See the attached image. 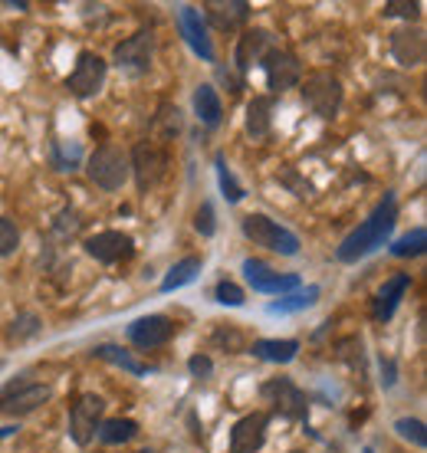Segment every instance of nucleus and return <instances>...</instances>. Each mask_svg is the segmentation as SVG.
I'll use <instances>...</instances> for the list:
<instances>
[{
  "label": "nucleus",
  "mask_w": 427,
  "mask_h": 453,
  "mask_svg": "<svg viewBox=\"0 0 427 453\" xmlns=\"http://www.w3.org/2000/svg\"><path fill=\"white\" fill-rule=\"evenodd\" d=\"M79 145H69V148H63V142H57V168L59 171H73L79 165Z\"/></svg>",
  "instance_id": "39"
},
{
  "label": "nucleus",
  "mask_w": 427,
  "mask_h": 453,
  "mask_svg": "<svg viewBox=\"0 0 427 453\" xmlns=\"http://www.w3.org/2000/svg\"><path fill=\"white\" fill-rule=\"evenodd\" d=\"M267 427H270V418L263 411L244 414L230 427V453H257L267 443Z\"/></svg>",
  "instance_id": "15"
},
{
  "label": "nucleus",
  "mask_w": 427,
  "mask_h": 453,
  "mask_svg": "<svg viewBox=\"0 0 427 453\" xmlns=\"http://www.w3.org/2000/svg\"><path fill=\"white\" fill-rule=\"evenodd\" d=\"M92 355H96V358H102V362L115 365V368H122V372H128V374H148L145 362H138L132 351H125L122 345H113V342L96 345V349H92Z\"/></svg>",
  "instance_id": "24"
},
{
  "label": "nucleus",
  "mask_w": 427,
  "mask_h": 453,
  "mask_svg": "<svg viewBox=\"0 0 427 453\" xmlns=\"http://www.w3.org/2000/svg\"><path fill=\"white\" fill-rule=\"evenodd\" d=\"M394 220H398V201H394V194H384L382 201H378V207L369 214V220L355 226L349 237L338 243L336 257L342 263H359L361 257L375 253L378 247L388 243V237H392V230H394Z\"/></svg>",
  "instance_id": "1"
},
{
  "label": "nucleus",
  "mask_w": 427,
  "mask_h": 453,
  "mask_svg": "<svg viewBox=\"0 0 427 453\" xmlns=\"http://www.w3.org/2000/svg\"><path fill=\"white\" fill-rule=\"evenodd\" d=\"M155 125L165 132V138H175L181 132V112H178V105H161L158 109V119Z\"/></svg>",
  "instance_id": "35"
},
{
  "label": "nucleus",
  "mask_w": 427,
  "mask_h": 453,
  "mask_svg": "<svg viewBox=\"0 0 427 453\" xmlns=\"http://www.w3.org/2000/svg\"><path fill=\"white\" fill-rule=\"evenodd\" d=\"M382 374H384L382 385H384V388H392V385H394V362H384V358H382Z\"/></svg>",
  "instance_id": "42"
},
{
  "label": "nucleus",
  "mask_w": 427,
  "mask_h": 453,
  "mask_svg": "<svg viewBox=\"0 0 427 453\" xmlns=\"http://www.w3.org/2000/svg\"><path fill=\"white\" fill-rule=\"evenodd\" d=\"M408 289H411V273H394L392 280L375 293V299H371V319L375 322H388L394 316L398 303L405 299Z\"/></svg>",
  "instance_id": "19"
},
{
  "label": "nucleus",
  "mask_w": 427,
  "mask_h": 453,
  "mask_svg": "<svg viewBox=\"0 0 427 453\" xmlns=\"http://www.w3.org/2000/svg\"><path fill=\"white\" fill-rule=\"evenodd\" d=\"M276 178H280V181L286 184V188H290V191L296 194V197H309V194H313V184L303 181V178H299V174H296V171H292V168L280 171Z\"/></svg>",
  "instance_id": "38"
},
{
  "label": "nucleus",
  "mask_w": 427,
  "mask_h": 453,
  "mask_svg": "<svg viewBox=\"0 0 427 453\" xmlns=\"http://www.w3.org/2000/svg\"><path fill=\"white\" fill-rule=\"evenodd\" d=\"M102 411H105V401L99 395H82L69 411V437L76 447H89L96 441V431L102 424Z\"/></svg>",
  "instance_id": "8"
},
{
  "label": "nucleus",
  "mask_w": 427,
  "mask_h": 453,
  "mask_svg": "<svg viewBox=\"0 0 427 453\" xmlns=\"http://www.w3.org/2000/svg\"><path fill=\"white\" fill-rule=\"evenodd\" d=\"M17 247H20V226L11 217H0V260L17 253Z\"/></svg>",
  "instance_id": "32"
},
{
  "label": "nucleus",
  "mask_w": 427,
  "mask_h": 453,
  "mask_svg": "<svg viewBox=\"0 0 427 453\" xmlns=\"http://www.w3.org/2000/svg\"><path fill=\"white\" fill-rule=\"evenodd\" d=\"M427 247V230L424 226H415V230H408L405 237H398L392 243V257L398 260H408V257H421Z\"/></svg>",
  "instance_id": "28"
},
{
  "label": "nucleus",
  "mask_w": 427,
  "mask_h": 453,
  "mask_svg": "<svg viewBox=\"0 0 427 453\" xmlns=\"http://www.w3.org/2000/svg\"><path fill=\"white\" fill-rule=\"evenodd\" d=\"M292 453H303V450H292Z\"/></svg>",
  "instance_id": "46"
},
{
  "label": "nucleus",
  "mask_w": 427,
  "mask_h": 453,
  "mask_svg": "<svg viewBox=\"0 0 427 453\" xmlns=\"http://www.w3.org/2000/svg\"><path fill=\"white\" fill-rule=\"evenodd\" d=\"M394 431H398V437L408 443H415L417 450H424L427 447V427H424V420H417V418H398L394 420Z\"/></svg>",
  "instance_id": "31"
},
{
  "label": "nucleus",
  "mask_w": 427,
  "mask_h": 453,
  "mask_svg": "<svg viewBox=\"0 0 427 453\" xmlns=\"http://www.w3.org/2000/svg\"><path fill=\"white\" fill-rule=\"evenodd\" d=\"M188 372H191L194 378H211L214 362L207 358V355H191V358H188Z\"/></svg>",
  "instance_id": "40"
},
{
  "label": "nucleus",
  "mask_w": 427,
  "mask_h": 453,
  "mask_svg": "<svg viewBox=\"0 0 427 453\" xmlns=\"http://www.w3.org/2000/svg\"><path fill=\"white\" fill-rule=\"evenodd\" d=\"M82 247H86V253H89L92 260L113 266V263H122L136 253V240L128 237V234H122V230H102V234L86 237Z\"/></svg>",
  "instance_id": "14"
},
{
  "label": "nucleus",
  "mask_w": 427,
  "mask_h": 453,
  "mask_svg": "<svg viewBox=\"0 0 427 453\" xmlns=\"http://www.w3.org/2000/svg\"><path fill=\"white\" fill-rule=\"evenodd\" d=\"M240 230L253 247H267L270 253H280V257H296L303 247L290 226H283L280 220H273L267 214H247L240 220Z\"/></svg>",
  "instance_id": "3"
},
{
  "label": "nucleus",
  "mask_w": 427,
  "mask_h": 453,
  "mask_svg": "<svg viewBox=\"0 0 427 453\" xmlns=\"http://www.w3.org/2000/svg\"><path fill=\"white\" fill-rule=\"evenodd\" d=\"M194 230H198L201 237H214V234H217V217H214L211 201H204V204L194 211Z\"/></svg>",
  "instance_id": "36"
},
{
  "label": "nucleus",
  "mask_w": 427,
  "mask_h": 453,
  "mask_svg": "<svg viewBox=\"0 0 427 453\" xmlns=\"http://www.w3.org/2000/svg\"><path fill=\"white\" fill-rule=\"evenodd\" d=\"M194 115H198V122L207 125V128H217L221 119H224V105H221V96L214 86L201 82L198 89H194Z\"/></svg>",
  "instance_id": "22"
},
{
  "label": "nucleus",
  "mask_w": 427,
  "mask_h": 453,
  "mask_svg": "<svg viewBox=\"0 0 427 453\" xmlns=\"http://www.w3.org/2000/svg\"><path fill=\"white\" fill-rule=\"evenodd\" d=\"M273 132V99L270 96H253L247 103V135L253 142H267Z\"/></svg>",
  "instance_id": "21"
},
{
  "label": "nucleus",
  "mask_w": 427,
  "mask_h": 453,
  "mask_svg": "<svg viewBox=\"0 0 427 453\" xmlns=\"http://www.w3.org/2000/svg\"><path fill=\"white\" fill-rule=\"evenodd\" d=\"M361 453H375V450H371V447H365V450H361Z\"/></svg>",
  "instance_id": "44"
},
{
  "label": "nucleus",
  "mask_w": 427,
  "mask_h": 453,
  "mask_svg": "<svg viewBox=\"0 0 427 453\" xmlns=\"http://www.w3.org/2000/svg\"><path fill=\"white\" fill-rule=\"evenodd\" d=\"M263 76H267V86H270L273 96H280V92L292 89V86H299L303 82V63L292 57L290 50H270L267 57H263Z\"/></svg>",
  "instance_id": "9"
},
{
  "label": "nucleus",
  "mask_w": 427,
  "mask_h": 453,
  "mask_svg": "<svg viewBox=\"0 0 427 453\" xmlns=\"http://www.w3.org/2000/svg\"><path fill=\"white\" fill-rule=\"evenodd\" d=\"M136 434H138V424L132 418H109L99 424L96 437H99L102 443H128Z\"/></svg>",
  "instance_id": "27"
},
{
  "label": "nucleus",
  "mask_w": 427,
  "mask_h": 453,
  "mask_svg": "<svg viewBox=\"0 0 427 453\" xmlns=\"http://www.w3.org/2000/svg\"><path fill=\"white\" fill-rule=\"evenodd\" d=\"M421 13V4H408V0H388L384 4V17H401V20H415Z\"/></svg>",
  "instance_id": "37"
},
{
  "label": "nucleus",
  "mask_w": 427,
  "mask_h": 453,
  "mask_svg": "<svg viewBox=\"0 0 427 453\" xmlns=\"http://www.w3.org/2000/svg\"><path fill=\"white\" fill-rule=\"evenodd\" d=\"M336 355L342 362H349L359 374H365V349H361L359 335H349V339H338L336 342Z\"/></svg>",
  "instance_id": "30"
},
{
  "label": "nucleus",
  "mask_w": 427,
  "mask_h": 453,
  "mask_svg": "<svg viewBox=\"0 0 427 453\" xmlns=\"http://www.w3.org/2000/svg\"><path fill=\"white\" fill-rule=\"evenodd\" d=\"M125 335L136 349H161V345H168L178 335V322L155 312V316H142L136 322H128Z\"/></svg>",
  "instance_id": "11"
},
{
  "label": "nucleus",
  "mask_w": 427,
  "mask_h": 453,
  "mask_svg": "<svg viewBox=\"0 0 427 453\" xmlns=\"http://www.w3.org/2000/svg\"><path fill=\"white\" fill-rule=\"evenodd\" d=\"M151 59H155V36L148 34V30H138L136 36L122 40L113 53L115 66L125 69V73H136V76L151 69Z\"/></svg>",
  "instance_id": "12"
},
{
  "label": "nucleus",
  "mask_w": 427,
  "mask_h": 453,
  "mask_svg": "<svg viewBox=\"0 0 427 453\" xmlns=\"http://www.w3.org/2000/svg\"><path fill=\"white\" fill-rule=\"evenodd\" d=\"M50 385H30V381H13V385L4 388V395H0V414H7V418H27V414H34L36 408H43L46 401H50Z\"/></svg>",
  "instance_id": "10"
},
{
  "label": "nucleus",
  "mask_w": 427,
  "mask_h": 453,
  "mask_svg": "<svg viewBox=\"0 0 427 453\" xmlns=\"http://www.w3.org/2000/svg\"><path fill=\"white\" fill-rule=\"evenodd\" d=\"M86 174L89 181L102 191H122L125 181L132 178V165H128V151L119 145H99L86 158Z\"/></svg>",
  "instance_id": "2"
},
{
  "label": "nucleus",
  "mask_w": 427,
  "mask_h": 453,
  "mask_svg": "<svg viewBox=\"0 0 427 453\" xmlns=\"http://www.w3.org/2000/svg\"><path fill=\"white\" fill-rule=\"evenodd\" d=\"M276 50V40H273L270 30H263V27H253V30H244L240 40H237V50H234V63L240 73H250L253 66L263 63V57Z\"/></svg>",
  "instance_id": "16"
},
{
  "label": "nucleus",
  "mask_w": 427,
  "mask_h": 453,
  "mask_svg": "<svg viewBox=\"0 0 427 453\" xmlns=\"http://www.w3.org/2000/svg\"><path fill=\"white\" fill-rule=\"evenodd\" d=\"M20 431V427H13V424H7V427H0V441H7V437H11V434H17Z\"/></svg>",
  "instance_id": "43"
},
{
  "label": "nucleus",
  "mask_w": 427,
  "mask_h": 453,
  "mask_svg": "<svg viewBox=\"0 0 427 453\" xmlns=\"http://www.w3.org/2000/svg\"><path fill=\"white\" fill-rule=\"evenodd\" d=\"M392 57L401 63V66H421L427 57V40H424V30L421 27H401V30H394L392 40Z\"/></svg>",
  "instance_id": "18"
},
{
  "label": "nucleus",
  "mask_w": 427,
  "mask_h": 453,
  "mask_svg": "<svg viewBox=\"0 0 427 453\" xmlns=\"http://www.w3.org/2000/svg\"><path fill=\"white\" fill-rule=\"evenodd\" d=\"M250 351L270 365H290L299 355V342L296 339H257Z\"/></svg>",
  "instance_id": "23"
},
{
  "label": "nucleus",
  "mask_w": 427,
  "mask_h": 453,
  "mask_svg": "<svg viewBox=\"0 0 427 453\" xmlns=\"http://www.w3.org/2000/svg\"><path fill=\"white\" fill-rule=\"evenodd\" d=\"M244 276H247V283L257 293H267V296H286V293H296L303 286L296 273H276L270 263L263 260H244Z\"/></svg>",
  "instance_id": "13"
},
{
  "label": "nucleus",
  "mask_w": 427,
  "mask_h": 453,
  "mask_svg": "<svg viewBox=\"0 0 427 453\" xmlns=\"http://www.w3.org/2000/svg\"><path fill=\"white\" fill-rule=\"evenodd\" d=\"M394 453H401V450H394Z\"/></svg>",
  "instance_id": "47"
},
{
  "label": "nucleus",
  "mask_w": 427,
  "mask_h": 453,
  "mask_svg": "<svg viewBox=\"0 0 427 453\" xmlns=\"http://www.w3.org/2000/svg\"><path fill=\"white\" fill-rule=\"evenodd\" d=\"M105 69L109 63L99 57V53H79L76 59V69L66 76V89L76 96V99H92V96H99L102 86H105Z\"/></svg>",
  "instance_id": "5"
},
{
  "label": "nucleus",
  "mask_w": 427,
  "mask_h": 453,
  "mask_svg": "<svg viewBox=\"0 0 427 453\" xmlns=\"http://www.w3.org/2000/svg\"><path fill=\"white\" fill-rule=\"evenodd\" d=\"M36 332H40V316H36V312H20L11 326V339L27 342V339H34Z\"/></svg>",
  "instance_id": "33"
},
{
  "label": "nucleus",
  "mask_w": 427,
  "mask_h": 453,
  "mask_svg": "<svg viewBox=\"0 0 427 453\" xmlns=\"http://www.w3.org/2000/svg\"><path fill=\"white\" fill-rule=\"evenodd\" d=\"M214 345H230V351H240L244 349V335L234 329H217L214 332Z\"/></svg>",
  "instance_id": "41"
},
{
  "label": "nucleus",
  "mask_w": 427,
  "mask_h": 453,
  "mask_svg": "<svg viewBox=\"0 0 427 453\" xmlns=\"http://www.w3.org/2000/svg\"><path fill=\"white\" fill-rule=\"evenodd\" d=\"M299 89H303V103L306 109L315 115V119H332V115L342 109V80H338L336 73H329V69H315L309 73L303 82H299Z\"/></svg>",
  "instance_id": "4"
},
{
  "label": "nucleus",
  "mask_w": 427,
  "mask_h": 453,
  "mask_svg": "<svg viewBox=\"0 0 427 453\" xmlns=\"http://www.w3.org/2000/svg\"><path fill=\"white\" fill-rule=\"evenodd\" d=\"M138 453H151V450H138Z\"/></svg>",
  "instance_id": "45"
},
{
  "label": "nucleus",
  "mask_w": 427,
  "mask_h": 453,
  "mask_svg": "<svg viewBox=\"0 0 427 453\" xmlns=\"http://www.w3.org/2000/svg\"><path fill=\"white\" fill-rule=\"evenodd\" d=\"M128 165H132V174H136V184L138 191H148V188H155L161 178H165V168H168V155H165V148L155 145V142H138L132 148V155H128Z\"/></svg>",
  "instance_id": "7"
},
{
  "label": "nucleus",
  "mask_w": 427,
  "mask_h": 453,
  "mask_svg": "<svg viewBox=\"0 0 427 453\" xmlns=\"http://www.w3.org/2000/svg\"><path fill=\"white\" fill-rule=\"evenodd\" d=\"M214 299H217L221 306H244V303H247L244 289L237 283H230V280H221V283L214 286Z\"/></svg>",
  "instance_id": "34"
},
{
  "label": "nucleus",
  "mask_w": 427,
  "mask_h": 453,
  "mask_svg": "<svg viewBox=\"0 0 427 453\" xmlns=\"http://www.w3.org/2000/svg\"><path fill=\"white\" fill-rule=\"evenodd\" d=\"M178 27H181L184 43L191 46L204 63H214V43H211V36H207V23H204L201 11H198V7H181Z\"/></svg>",
  "instance_id": "17"
},
{
  "label": "nucleus",
  "mask_w": 427,
  "mask_h": 453,
  "mask_svg": "<svg viewBox=\"0 0 427 453\" xmlns=\"http://www.w3.org/2000/svg\"><path fill=\"white\" fill-rule=\"evenodd\" d=\"M260 397L270 404L276 414L290 420H306V411H309V397L292 385L290 378H270L267 385L260 388Z\"/></svg>",
  "instance_id": "6"
},
{
  "label": "nucleus",
  "mask_w": 427,
  "mask_h": 453,
  "mask_svg": "<svg viewBox=\"0 0 427 453\" xmlns=\"http://www.w3.org/2000/svg\"><path fill=\"white\" fill-rule=\"evenodd\" d=\"M214 168H217V181H221V191H224V197L230 201V204H240L244 201V188H240V181L234 178V171L227 168V161H224V155H217L214 158Z\"/></svg>",
  "instance_id": "29"
},
{
  "label": "nucleus",
  "mask_w": 427,
  "mask_h": 453,
  "mask_svg": "<svg viewBox=\"0 0 427 453\" xmlns=\"http://www.w3.org/2000/svg\"><path fill=\"white\" fill-rule=\"evenodd\" d=\"M204 13H207V20L217 27V30H224V34H234L240 23L250 20V4L247 0H211V4H204Z\"/></svg>",
  "instance_id": "20"
},
{
  "label": "nucleus",
  "mask_w": 427,
  "mask_h": 453,
  "mask_svg": "<svg viewBox=\"0 0 427 453\" xmlns=\"http://www.w3.org/2000/svg\"><path fill=\"white\" fill-rule=\"evenodd\" d=\"M319 293H322L319 286H306V289L286 293V296H280L276 303H270V306H267V312H273V316H286V312H303V309L315 306Z\"/></svg>",
  "instance_id": "25"
},
{
  "label": "nucleus",
  "mask_w": 427,
  "mask_h": 453,
  "mask_svg": "<svg viewBox=\"0 0 427 453\" xmlns=\"http://www.w3.org/2000/svg\"><path fill=\"white\" fill-rule=\"evenodd\" d=\"M201 266H204L201 257H184V260H178L168 270V276L161 280V293H175V289H181V286L194 283L198 273H201Z\"/></svg>",
  "instance_id": "26"
}]
</instances>
